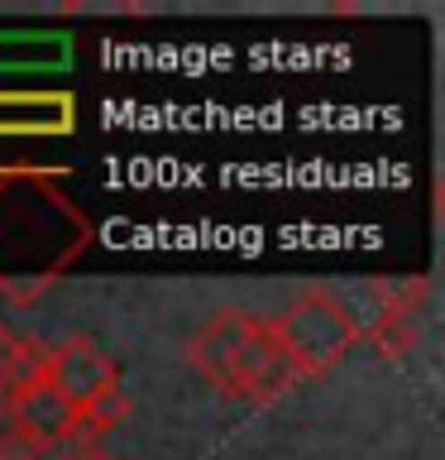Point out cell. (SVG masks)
<instances>
[{
  "mask_svg": "<svg viewBox=\"0 0 445 460\" xmlns=\"http://www.w3.org/2000/svg\"><path fill=\"white\" fill-rule=\"evenodd\" d=\"M292 384H297V374H292V365H287V355L278 350V341H273L268 322L254 326V336L240 345L235 359L225 365V374L215 379V388H221L225 398L254 402V408H264V402L283 398Z\"/></svg>",
  "mask_w": 445,
  "mask_h": 460,
  "instance_id": "2",
  "label": "cell"
},
{
  "mask_svg": "<svg viewBox=\"0 0 445 460\" xmlns=\"http://www.w3.org/2000/svg\"><path fill=\"white\" fill-rule=\"evenodd\" d=\"M48 384L82 412V408H92V402H100V398L120 394V369H115V359L100 350L96 341L72 336V341H63L53 350Z\"/></svg>",
  "mask_w": 445,
  "mask_h": 460,
  "instance_id": "3",
  "label": "cell"
},
{
  "mask_svg": "<svg viewBox=\"0 0 445 460\" xmlns=\"http://www.w3.org/2000/svg\"><path fill=\"white\" fill-rule=\"evenodd\" d=\"M63 460H115V456H106V451H77V456H63Z\"/></svg>",
  "mask_w": 445,
  "mask_h": 460,
  "instance_id": "8",
  "label": "cell"
},
{
  "mask_svg": "<svg viewBox=\"0 0 445 460\" xmlns=\"http://www.w3.org/2000/svg\"><path fill=\"white\" fill-rule=\"evenodd\" d=\"M5 427L20 431L34 451H48V446H57V441L77 437V408H72L48 379H39V384H24V388H10Z\"/></svg>",
  "mask_w": 445,
  "mask_h": 460,
  "instance_id": "4",
  "label": "cell"
},
{
  "mask_svg": "<svg viewBox=\"0 0 445 460\" xmlns=\"http://www.w3.org/2000/svg\"><path fill=\"white\" fill-rule=\"evenodd\" d=\"M369 345L379 350L383 359H407L412 355V345H416V316H412V302H402L393 297L383 307V316L373 322L369 331Z\"/></svg>",
  "mask_w": 445,
  "mask_h": 460,
  "instance_id": "5",
  "label": "cell"
},
{
  "mask_svg": "<svg viewBox=\"0 0 445 460\" xmlns=\"http://www.w3.org/2000/svg\"><path fill=\"white\" fill-rule=\"evenodd\" d=\"M268 331L297 379H321L359 345V326L350 307L336 293H326V288H307L301 297H292L268 322Z\"/></svg>",
  "mask_w": 445,
  "mask_h": 460,
  "instance_id": "1",
  "label": "cell"
},
{
  "mask_svg": "<svg viewBox=\"0 0 445 460\" xmlns=\"http://www.w3.org/2000/svg\"><path fill=\"white\" fill-rule=\"evenodd\" d=\"M120 422H125V398L110 394V398H100V402H92V408L77 412V437L96 441V437H106V431H115Z\"/></svg>",
  "mask_w": 445,
  "mask_h": 460,
  "instance_id": "6",
  "label": "cell"
},
{
  "mask_svg": "<svg viewBox=\"0 0 445 460\" xmlns=\"http://www.w3.org/2000/svg\"><path fill=\"white\" fill-rule=\"evenodd\" d=\"M0 460H39V451L20 437V431H10L0 422Z\"/></svg>",
  "mask_w": 445,
  "mask_h": 460,
  "instance_id": "7",
  "label": "cell"
}]
</instances>
